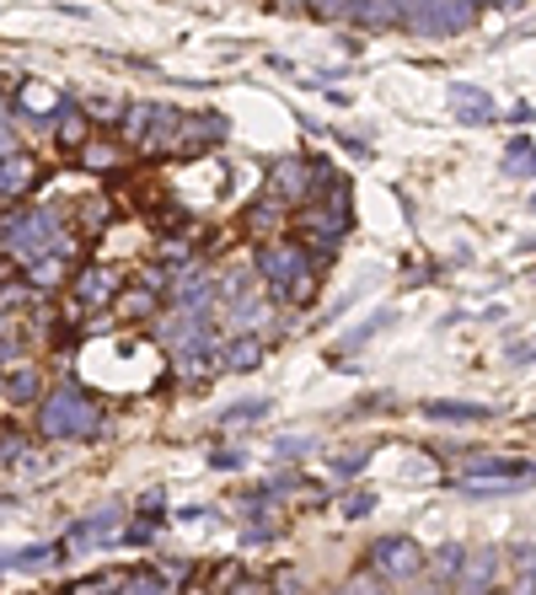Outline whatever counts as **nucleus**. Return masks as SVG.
I'll return each instance as SVG.
<instances>
[{
  "label": "nucleus",
  "instance_id": "f257e3e1",
  "mask_svg": "<svg viewBox=\"0 0 536 595\" xmlns=\"http://www.w3.org/2000/svg\"><path fill=\"white\" fill-rule=\"evenodd\" d=\"M38 435L44 440H97L102 435V408L81 381H65L38 402Z\"/></svg>",
  "mask_w": 536,
  "mask_h": 595
},
{
  "label": "nucleus",
  "instance_id": "f03ea898",
  "mask_svg": "<svg viewBox=\"0 0 536 595\" xmlns=\"http://www.w3.org/2000/svg\"><path fill=\"white\" fill-rule=\"evenodd\" d=\"M60 242H65V220L54 209H11V215H0V247L22 268L33 264L38 253L60 247Z\"/></svg>",
  "mask_w": 536,
  "mask_h": 595
},
{
  "label": "nucleus",
  "instance_id": "7ed1b4c3",
  "mask_svg": "<svg viewBox=\"0 0 536 595\" xmlns=\"http://www.w3.org/2000/svg\"><path fill=\"white\" fill-rule=\"evenodd\" d=\"M178 130H183V113L167 108V102H134L119 119V134L145 156H172L178 150Z\"/></svg>",
  "mask_w": 536,
  "mask_h": 595
},
{
  "label": "nucleus",
  "instance_id": "20e7f679",
  "mask_svg": "<svg viewBox=\"0 0 536 595\" xmlns=\"http://www.w3.org/2000/svg\"><path fill=\"white\" fill-rule=\"evenodd\" d=\"M456 488L462 494H521V488H536V462H526V457H467Z\"/></svg>",
  "mask_w": 536,
  "mask_h": 595
},
{
  "label": "nucleus",
  "instance_id": "39448f33",
  "mask_svg": "<svg viewBox=\"0 0 536 595\" xmlns=\"http://www.w3.org/2000/svg\"><path fill=\"white\" fill-rule=\"evenodd\" d=\"M402 22L424 38H451L477 22V5L472 0H402Z\"/></svg>",
  "mask_w": 536,
  "mask_h": 595
},
{
  "label": "nucleus",
  "instance_id": "423d86ee",
  "mask_svg": "<svg viewBox=\"0 0 536 595\" xmlns=\"http://www.w3.org/2000/svg\"><path fill=\"white\" fill-rule=\"evenodd\" d=\"M312 264H317V253L306 242H295V236H268L264 247H258V279L268 284L273 301H284V284Z\"/></svg>",
  "mask_w": 536,
  "mask_h": 595
},
{
  "label": "nucleus",
  "instance_id": "0eeeda50",
  "mask_svg": "<svg viewBox=\"0 0 536 595\" xmlns=\"http://www.w3.org/2000/svg\"><path fill=\"white\" fill-rule=\"evenodd\" d=\"M365 563L381 580H413V574H424V547L413 536H376L370 552H365Z\"/></svg>",
  "mask_w": 536,
  "mask_h": 595
},
{
  "label": "nucleus",
  "instance_id": "6e6552de",
  "mask_svg": "<svg viewBox=\"0 0 536 595\" xmlns=\"http://www.w3.org/2000/svg\"><path fill=\"white\" fill-rule=\"evenodd\" d=\"M268 194H279L284 204H306V198H317L322 194V183H317V161L284 156V161L268 172Z\"/></svg>",
  "mask_w": 536,
  "mask_h": 595
},
{
  "label": "nucleus",
  "instance_id": "1a4fd4ad",
  "mask_svg": "<svg viewBox=\"0 0 536 595\" xmlns=\"http://www.w3.org/2000/svg\"><path fill=\"white\" fill-rule=\"evenodd\" d=\"M113 295H119V274H113L108 264L75 268V279H70V301H75L81 312H102V306H113Z\"/></svg>",
  "mask_w": 536,
  "mask_h": 595
},
{
  "label": "nucleus",
  "instance_id": "9d476101",
  "mask_svg": "<svg viewBox=\"0 0 536 595\" xmlns=\"http://www.w3.org/2000/svg\"><path fill=\"white\" fill-rule=\"evenodd\" d=\"M124 531V510L119 505H108V510H92L86 521H75L65 531V542H60V552H75V547H97V542H108V536H119Z\"/></svg>",
  "mask_w": 536,
  "mask_h": 595
},
{
  "label": "nucleus",
  "instance_id": "9b49d317",
  "mask_svg": "<svg viewBox=\"0 0 536 595\" xmlns=\"http://www.w3.org/2000/svg\"><path fill=\"white\" fill-rule=\"evenodd\" d=\"M446 92H451V113H456L467 130H477V124H494V119H499V108H494V92H483V86H472V81H451Z\"/></svg>",
  "mask_w": 536,
  "mask_h": 595
},
{
  "label": "nucleus",
  "instance_id": "f8f14e48",
  "mask_svg": "<svg viewBox=\"0 0 536 595\" xmlns=\"http://www.w3.org/2000/svg\"><path fill=\"white\" fill-rule=\"evenodd\" d=\"M70 268H75V242H60V247H49V253H38L33 264H27V284L33 290H60L70 279Z\"/></svg>",
  "mask_w": 536,
  "mask_h": 595
},
{
  "label": "nucleus",
  "instance_id": "ddd939ff",
  "mask_svg": "<svg viewBox=\"0 0 536 595\" xmlns=\"http://www.w3.org/2000/svg\"><path fill=\"white\" fill-rule=\"evenodd\" d=\"M215 301H220V290H215V279H204V274L183 279V284L172 290V312H183V317H199V323H209Z\"/></svg>",
  "mask_w": 536,
  "mask_h": 595
},
{
  "label": "nucleus",
  "instance_id": "4468645a",
  "mask_svg": "<svg viewBox=\"0 0 536 595\" xmlns=\"http://www.w3.org/2000/svg\"><path fill=\"white\" fill-rule=\"evenodd\" d=\"M38 161L33 156H22V150H11V156H0V198H22L38 189Z\"/></svg>",
  "mask_w": 536,
  "mask_h": 595
},
{
  "label": "nucleus",
  "instance_id": "2eb2a0df",
  "mask_svg": "<svg viewBox=\"0 0 536 595\" xmlns=\"http://www.w3.org/2000/svg\"><path fill=\"white\" fill-rule=\"evenodd\" d=\"M284 209H290V204H284L279 194L253 198V204L242 209V231H253V236H273V231H284V220H290Z\"/></svg>",
  "mask_w": 536,
  "mask_h": 595
},
{
  "label": "nucleus",
  "instance_id": "dca6fc26",
  "mask_svg": "<svg viewBox=\"0 0 536 595\" xmlns=\"http://www.w3.org/2000/svg\"><path fill=\"white\" fill-rule=\"evenodd\" d=\"M54 139H60V150H86V139H92V119H86V108L81 102H60V113H54Z\"/></svg>",
  "mask_w": 536,
  "mask_h": 595
},
{
  "label": "nucleus",
  "instance_id": "f3484780",
  "mask_svg": "<svg viewBox=\"0 0 536 595\" xmlns=\"http://www.w3.org/2000/svg\"><path fill=\"white\" fill-rule=\"evenodd\" d=\"M220 365H226V371H258V365H264V338H258V332H231V338H220Z\"/></svg>",
  "mask_w": 536,
  "mask_h": 595
},
{
  "label": "nucleus",
  "instance_id": "a211bd4d",
  "mask_svg": "<svg viewBox=\"0 0 536 595\" xmlns=\"http://www.w3.org/2000/svg\"><path fill=\"white\" fill-rule=\"evenodd\" d=\"M156 306H161V290H156V284H134V290H119V295H113V317H119V323H150Z\"/></svg>",
  "mask_w": 536,
  "mask_h": 595
},
{
  "label": "nucleus",
  "instance_id": "6ab92c4d",
  "mask_svg": "<svg viewBox=\"0 0 536 595\" xmlns=\"http://www.w3.org/2000/svg\"><path fill=\"white\" fill-rule=\"evenodd\" d=\"M424 569L435 574L440 591H451V585L462 580V569H467V547H462V542H446V547H435V552L424 558Z\"/></svg>",
  "mask_w": 536,
  "mask_h": 595
},
{
  "label": "nucleus",
  "instance_id": "aec40b11",
  "mask_svg": "<svg viewBox=\"0 0 536 595\" xmlns=\"http://www.w3.org/2000/svg\"><path fill=\"white\" fill-rule=\"evenodd\" d=\"M424 418H435V424H483L488 408L483 402H446V397H435V402H424Z\"/></svg>",
  "mask_w": 536,
  "mask_h": 595
},
{
  "label": "nucleus",
  "instance_id": "412c9836",
  "mask_svg": "<svg viewBox=\"0 0 536 595\" xmlns=\"http://www.w3.org/2000/svg\"><path fill=\"white\" fill-rule=\"evenodd\" d=\"M494 574H499V552H494V547H483L477 558H467V569H462V595L494 591Z\"/></svg>",
  "mask_w": 536,
  "mask_h": 595
},
{
  "label": "nucleus",
  "instance_id": "4be33fe9",
  "mask_svg": "<svg viewBox=\"0 0 536 595\" xmlns=\"http://www.w3.org/2000/svg\"><path fill=\"white\" fill-rule=\"evenodd\" d=\"M354 22L381 33V27H398L402 22V0H354Z\"/></svg>",
  "mask_w": 536,
  "mask_h": 595
},
{
  "label": "nucleus",
  "instance_id": "5701e85b",
  "mask_svg": "<svg viewBox=\"0 0 536 595\" xmlns=\"http://www.w3.org/2000/svg\"><path fill=\"white\" fill-rule=\"evenodd\" d=\"M5 397H11V402H38V397H44V376H38L33 365L11 371V381H5Z\"/></svg>",
  "mask_w": 536,
  "mask_h": 595
},
{
  "label": "nucleus",
  "instance_id": "b1692460",
  "mask_svg": "<svg viewBox=\"0 0 536 595\" xmlns=\"http://www.w3.org/2000/svg\"><path fill=\"white\" fill-rule=\"evenodd\" d=\"M130 580L134 574H92V580H81L70 595H130Z\"/></svg>",
  "mask_w": 536,
  "mask_h": 595
},
{
  "label": "nucleus",
  "instance_id": "393cba45",
  "mask_svg": "<svg viewBox=\"0 0 536 595\" xmlns=\"http://www.w3.org/2000/svg\"><path fill=\"white\" fill-rule=\"evenodd\" d=\"M284 301H290V306H312V301H317V264L301 268V274L284 284Z\"/></svg>",
  "mask_w": 536,
  "mask_h": 595
},
{
  "label": "nucleus",
  "instance_id": "a878e982",
  "mask_svg": "<svg viewBox=\"0 0 536 595\" xmlns=\"http://www.w3.org/2000/svg\"><path fill=\"white\" fill-rule=\"evenodd\" d=\"M130 595H178V585H172L161 569H134Z\"/></svg>",
  "mask_w": 536,
  "mask_h": 595
},
{
  "label": "nucleus",
  "instance_id": "bb28decb",
  "mask_svg": "<svg viewBox=\"0 0 536 595\" xmlns=\"http://www.w3.org/2000/svg\"><path fill=\"white\" fill-rule=\"evenodd\" d=\"M504 172H510V178H536L532 139H515V145H510V156H504Z\"/></svg>",
  "mask_w": 536,
  "mask_h": 595
},
{
  "label": "nucleus",
  "instance_id": "cd10ccee",
  "mask_svg": "<svg viewBox=\"0 0 536 595\" xmlns=\"http://www.w3.org/2000/svg\"><path fill=\"white\" fill-rule=\"evenodd\" d=\"M81 226H86V236L102 231V226H113V204H108V198H86V204H81Z\"/></svg>",
  "mask_w": 536,
  "mask_h": 595
},
{
  "label": "nucleus",
  "instance_id": "c85d7f7f",
  "mask_svg": "<svg viewBox=\"0 0 536 595\" xmlns=\"http://www.w3.org/2000/svg\"><path fill=\"white\" fill-rule=\"evenodd\" d=\"M81 161H86L92 172H108V167H119V150H113V145H102V139H86Z\"/></svg>",
  "mask_w": 536,
  "mask_h": 595
},
{
  "label": "nucleus",
  "instance_id": "c756f323",
  "mask_svg": "<svg viewBox=\"0 0 536 595\" xmlns=\"http://www.w3.org/2000/svg\"><path fill=\"white\" fill-rule=\"evenodd\" d=\"M264 413H268V402H264V397H253V402L226 408V418H220V424H226V429H236V424H253V418H264Z\"/></svg>",
  "mask_w": 536,
  "mask_h": 595
},
{
  "label": "nucleus",
  "instance_id": "7c9ffc66",
  "mask_svg": "<svg viewBox=\"0 0 536 595\" xmlns=\"http://www.w3.org/2000/svg\"><path fill=\"white\" fill-rule=\"evenodd\" d=\"M387 323H392V312H376V317H370L365 328H354V332H349V338H343V349H365V343H370L376 332L387 328Z\"/></svg>",
  "mask_w": 536,
  "mask_h": 595
},
{
  "label": "nucleus",
  "instance_id": "2f4dec72",
  "mask_svg": "<svg viewBox=\"0 0 536 595\" xmlns=\"http://www.w3.org/2000/svg\"><path fill=\"white\" fill-rule=\"evenodd\" d=\"M365 466H370V446H365V451H343V457L333 462V472L338 477H360Z\"/></svg>",
  "mask_w": 536,
  "mask_h": 595
},
{
  "label": "nucleus",
  "instance_id": "473e14b6",
  "mask_svg": "<svg viewBox=\"0 0 536 595\" xmlns=\"http://www.w3.org/2000/svg\"><path fill=\"white\" fill-rule=\"evenodd\" d=\"M312 16H322V22H343V16H354V0H312Z\"/></svg>",
  "mask_w": 536,
  "mask_h": 595
},
{
  "label": "nucleus",
  "instance_id": "72a5a7b5",
  "mask_svg": "<svg viewBox=\"0 0 536 595\" xmlns=\"http://www.w3.org/2000/svg\"><path fill=\"white\" fill-rule=\"evenodd\" d=\"M370 510H376V494H370V488H365V494H349V499H343V521H365Z\"/></svg>",
  "mask_w": 536,
  "mask_h": 595
},
{
  "label": "nucleus",
  "instance_id": "f704fd0d",
  "mask_svg": "<svg viewBox=\"0 0 536 595\" xmlns=\"http://www.w3.org/2000/svg\"><path fill=\"white\" fill-rule=\"evenodd\" d=\"M81 108H86V119H119V102L113 97H86Z\"/></svg>",
  "mask_w": 536,
  "mask_h": 595
},
{
  "label": "nucleus",
  "instance_id": "c9c22d12",
  "mask_svg": "<svg viewBox=\"0 0 536 595\" xmlns=\"http://www.w3.org/2000/svg\"><path fill=\"white\" fill-rule=\"evenodd\" d=\"M312 446H317V440H312V435H284V440H279V446H273V451H279V457H306V451H312Z\"/></svg>",
  "mask_w": 536,
  "mask_h": 595
},
{
  "label": "nucleus",
  "instance_id": "e433bc0d",
  "mask_svg": "<svg viewBox=\"0 0 536 595\" xmlns=\"http://www.w3.org/2000/svg\"><path fill=\"white\" fill-rule=\"evenodd\" d=\"M515 563H521V574L536 585V542H521V547H515Z\"/></svg>",
  "mask_w": 536,
  "mask_h": 595
},
{
  "label": "nucleus",
  "instance_id": "4c0bfd02",
  "mask_svg": "<svg viewBox=\"0 0 536 595\" xmlns=\"http://www.w3.org/2000/svg\"><path fill=\"white\" fill-rule=\"evenodd\" d=\"M226 595H273V585H268V580H247V574H242V580H236Z\"/></svg>",
  "mask_w": 536,
  "mask_h": 595
},
{
  "label": "nucleus",
  "instance_id": "58836bf2",
  "mask_svg": "<svg viewBox=\"0 0 536 595\" xmlns=\"http://www.w3.org/2000/svg\"><path fill=\"white\" fill-rule=\"evenodd\" d=\"M268 585H273V595H301V574H290V569H284V574H273Z\"/></svg>",
  "mask_w": 536,
  "mask_h": 595
},
{
  "label": "nucleus",
  "instance_id": "ea45409f",
  "mask_svg": "<svg viewBox=\"0 0 536 595\" xmlns=\"http://www.w3.org/2000/svg\"><path fill=\"white\" fill-rule=\"evenodd\" d=\"M215 466H220V472H231V466L242 472V466H247V457H242V451H215Z\"/></svg>",
  "mask_w": 536,
  "mask_h": 595
},
{
  "label": "nucleus",
  "instance_id": "a19ab883",
  "mask_svg": "<svg viewBox=\"0 0 536 595\" xmlns=\"http://www.w3.org/2000/svg\"><path fill=\"white\" fill-rule=\"evenodd\" d=\"M16 258H11V253H0V290H5V284H11V274H16Z\"/></svg>",
  "mask_w": 536,
  "mask_h": 595
},
{
  "label": "nucleus",
  "instance_id": "79ce46f5",
  "mask_svg": "<svg viewBox=\"0 0 536 595\" xmlns=\"http://www.w3.org/2000/svg\"><path fill=\"white\" fill-rule=\"evenodd\" d=\"M16 150V134L5 130V113H0V156H11Z\"/></svg>",
  "mask_w": 536,
  "mask_h": 595
},
{
  "label": "nucleus",
  "instance_id": "37998d69",
  "mask_svg": "<svg viewBox=\"0 0 536 595\" xmlns=\"http://www.w3.org/2000/svg\"><path fill=\"white\" fill-rule=\"evenodd\" d=\"M494 5H504V11H521V5H526V0H494Z\"/></svg>",
  "mask_w": 536,
  "mask_h": 595
},
{
  "label": "nucleus",
  "instance_id": "c03bdc74",
  "mask_svg": "<svg viewBox=\"0 0 536 595\" xmlns=\"http://www.w3.org/2000/svg\"><path fill=\"white\" fill-rule=\"evenodd\" d=\"M183 595H209V585H188V591H183Z\"/></svg>",
  "mask_w": 536,
  "mask_h": 595
},
{
  "label": "nucleus",
  "instance_id": "a18cd8bd",
  "mask_svg": "<svg viewBox=\"0 0 536 595\" xmlns=\"http://www.w3.org/2000/svg\"><path fill=\"white\" fill-rule=\"evenodd\" d=\"M5 332H11V317H5V312H0V338H5Z\"/></svg>",
  "mask_w": 536,
  "mask_h": 595
},
{
  "label": "nucleus",
  "instance_id": "49530a36",
  "mask_svg": "<svg viewBox=\"0 0 536 595\" xmlns=\"http://www.w3.org/2000/svg\"><path fill=\"white\" fill-rule=\"evenodd\" d=\"M521 595H536V585H532V580H526V591H521Z\"/></svg>",
  "mask_w": 536,
  "mask_h": 595
},
{
  "label": "nucleus",
  "instance_id": "de8ad7c7",
  "mask_svg": "<svg viewBox=\"0 0 536 595\" xmlns=\"http://www.w3.org/2000/svg\"><path fill=\"white\" fill-rule=\"evenodd\" d=\"M483 595H504V591H483Z\"/></svg>",
  "mask_w": 536,
  "mask_h": 595
},
{
  "label": "nucleus",
  "instance_id": "09e8293b",
  "mask_svg": "<svg viewBox=\"0 0 536 595\" xmlns=\"http://www.w3.org/2000/svg\"><path fill=\"white\" fill-rule=\"evenodd\" d=\"M273 5H290V0H273Z\"/></svg>",
  "mask_w": 536,
  "mask_h": 595
},
{
  "label": "nucleus",
  "instance_id": "8fccbe9b",
  "mask_svg": "<svg viewBox=\"0 0 536 595\" xmlns=\"http://www.w3.org/2000/svg\"><path fill=\"white\" fill-rule=\"evenodd\" d=\"M532 429H536V413H532Z\"/></svg>",
  "mask_w": 536,
  "mask_h": 595
}]
</instances>
